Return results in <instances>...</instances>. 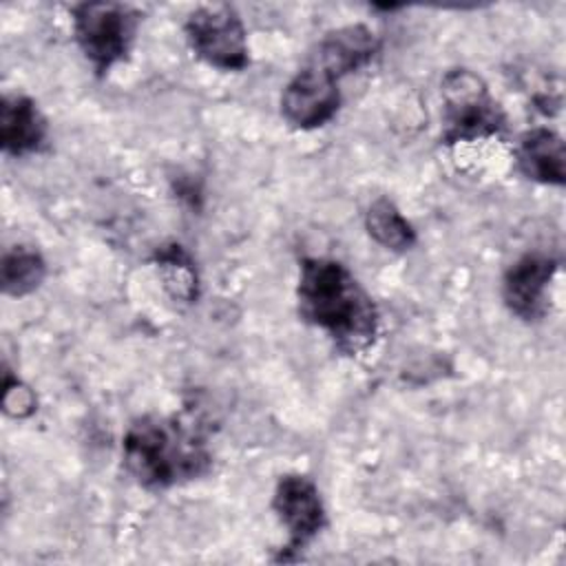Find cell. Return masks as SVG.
Masks as SVG:
<instances>
[{
    "label": "cell",
    "instance_id": "6da1fadb",
    "mask_svg": "<svg viewBox=\"0 0 566 566\" xmlns=\"http://www.w3.org/2000/svg\"><path fill=\"white\" fill-rule=\"evenodd\" d=\"M296 310L347 356L367 352L380 332V314L369 292L345 263L329 256L301 259Z\"/></svg>",
    "mask_w": 566,
    "mask_h": 566
},
{
    "label": "cell",
    "instance_id": "7a4b0ae2",
    "mask_svg": "<svg viewBox=\"0 0 566 566\" xmlns=\"http://www.w3.org/2000/svg\"><path fill=\"white\" fill-rule=\"evenodd\" d=\"M122 464L148 491H166L203 478L212 469L208 442L177 416H139L122 436Z\"/></svg>",
    "mask_w": 566,
    "mask_h": 566
},
{
    "label": "cell",
    "instance_id": "3957f363",
    "mask_svg": "<svg viewBox=\"0 0 566 566\" xmlns=\"http://www.w3.org/2000/svg\"><path fill=\"white\" fill-rule=\"evenodd\" d=\"M442 142H478L500 135L506 117L489 93L484 80L469 69H451L440 82Z\"/></svg>",
    "mask_w": 566,
    "mask_h": 566
},
{
    "label": "cell",
    "instance_id": "277c9868",
    "mask_svg": "<svg viewBox=\"0 0 566 566\" xmlns=\"http://www.w3.org/2000/svg\"><path fill=\"white\" fill-rule=\"evenodd\" d=\"M139 18V11L124 2L97 0L71 7L75 44L99 77L126 60Z\"/></svg>",
    "mask_w": 566,
    "mask_h": 566
},
{
    "label": "cell",
    "instance_id": "5b68a950",
    "mask_svg": "<svg viewBox=\"0 0 566 566\" xmlns=\"http://www.w3.org/2000/svg\"><path fill=\"white\" fill-rule=\"evenodd\" d=\"M192 53L217 71L239 73L250 64L248 33L241 15L230 4H201L184 22Z\"/></svg>",
    "mask_w": 566,
    "mask_h": 566
},
{
    "label": "cell",
    "instance_id": "8992f818",
    "mask_svg": "<svg viewBox=\"0 0 566 566\" xmlns=\"http://www.w3.org/2000/svg\"><path fill=\"white\" fill-rule=\"evenodd\" d=\"M272 511L287 531V542L276 562H294L321 535L327 524L325 504L318 486L303 473H285L276 480Z\"/></svg>",
    "mask_w": 566,
    "mask_h": 566
},
{
    "label": "cell",
    "instance_id": "52a82bcc",
    "mask_svg": "<svg viewBox=\"0 0 566 566\" xmlns=\"http://www.w3.org/2000/svg\"><path fill=\"white\" fill-rule=\"evenodd\" d=\"M338 108V80L312 60L294 73L281 93V115L298 130H314L329 124Z\"/></svg>",
    "mask_w": 566,
    "mask_h": 566
},
{
    "label": "cell",
    "instance_id": "ba28073f",
    "mask_svg": "<svg viewBox=\"0 0 566 566\" xmlns=\"http://www.w3.org/2000/svg\"><path fill=\"white\" fill-rule=\"evenodd\" d=\"M559 261L544 252H528L513 261L502 276V301L506 310L526 321H539L548 310V287Z\"/></svg>",
    "mask_w": 566,
    "mask_h": 566
},
{
    "label": "cell",
    "instance_id": "9c48e42d",
    "mask_svg": "<svg viewBox=\"0 0 566 566\" xmlns=\"http://www.w3.org/2000/svg\"><path fill=\"white\" fill-rule=\"evenodd\" d=\"M378 49L380 40L367 24H345L327 31L307 60L340 82L345 75L367 66L376 57Z\"/></svg>",
    "mask_w": 566,
    "mask_h": 566
},
{
    "label": "cell",
    "instance_id": "30bf717a",
    "mask_svg": "<svg viewBox=\"0 0 566 566\" xmlns=\"http://www.w3.org/2000/svg\"><path fill=\"white\" fill-rule=\"evenodd\" d=\"M49 126L38 104L27 95H4L0 104V142L11 157L40 153L46 144Z\"/></svg>",
    "mask_w": 566,
    "mask_h": 566
},
{
    "label": "cell",
    "instance_id": "8fae6325",
    "mask_svg": "<svg viewBox=\"0 0 566 566\" xmlns=\"http://www.w3.org/2000/svg\"><path fill=\"white\" fill-rule=\"evenodd\" d=\"M520 172L537 184L557 186L566 184V148L564 139L544 126L526 130L515 148Z\"/></svg>",
    "mask_w": 566,
    "mask_h": 566
},
{
    "label": "cell",
    "instance_id": "7c38bea8",
    "mask_svg": "<svg viewBox=\"0 0 566 566\" xmlns=\"http://www.w3.org/2000/svg\"><path fill=\"white\" fill-rule=\"evenodd\" d=\"M365 230L380 248L391 252H407L418 241L416 228L389 197H378L369 203Z\"/></svg>",
    "mask_w": 566,
    "mask_h": 566
},
{
    "label": "cell",
    "instance_id": "4fadbf2b",
    "mask_svg": "<svg viewBox=\"0 0 566 566\" xmlns=\"http://www.w3.org/2000/svg\"><path fill=\"white\" fill-rule=\"evenodd\" d=\"M46 279V261L31 245H13L2 254L0 283L7 296H27Z\"/></svg>",
    "mask_w": 566,
    "mask_h": 566
},
{
    "label": "cell",
    "instance_id": "5bb4252c",
    "mask_svg": "<svg viewBox=\"0 0 566 566\" xmlns=\"http://www.w3.org/2000/svg\"><path fill=\"white\" fill-rule=\"evenodd\" d=\"M155 265L159 270L166 292L175 301L192 303L199 294V279L190 254L179 245L170 243L155 252Z\"/></svg>",
    "mask_w": 566,
    "mask_h": 566
},
{
    "label": "cell",
    "instance_id": "9a60e30c",
    "mask_svg": "<svg viewBox=\"0 0 566 566\" xmlns=\"http://www.w3.org/2000/svg\"><path fill=\"white\" fill-rule=\"evenodd\" d=\"M35 409V396L33 391L22 385L18 378L11 380L9 374H4V411L15 418H24L33 413Z\"/></svg>",
    "mask_w": 566,
    "mask_h": 566
}]
</instances>
